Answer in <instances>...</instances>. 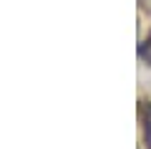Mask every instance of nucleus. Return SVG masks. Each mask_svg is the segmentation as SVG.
<instances>
[{
	"instance_id": "2",
	"label": "nucleus",
	"mask_w": 151,
	"mask_h": 149,
	"mask_svg": "<svg viewBox=\"0 0 151 149\" xmlns=\"http://www.w3.org/2000/svg\"><path fill=\"white\" fill-rule=\"evenodd\" d=\"M136 53H139V58L144 61L146 66H151V31L146 33V38L139 43V48H136Z\"/></svg>"
},
{
	"instance_id": "1",
	"label": "nucleus",
	"mask_w": 151,
	"mask_h": 149,
	"mask_svg": "<svg viewBox=\"0 0 151 149\" xmlns=\"http://www.w3.org/2000/svg\"><path fill=\"white\" fill-rule=\"evenodd\" d=\"M141 126H144V144L151 149V101L141 104Z\"/></svg>"
}]
</instances>
